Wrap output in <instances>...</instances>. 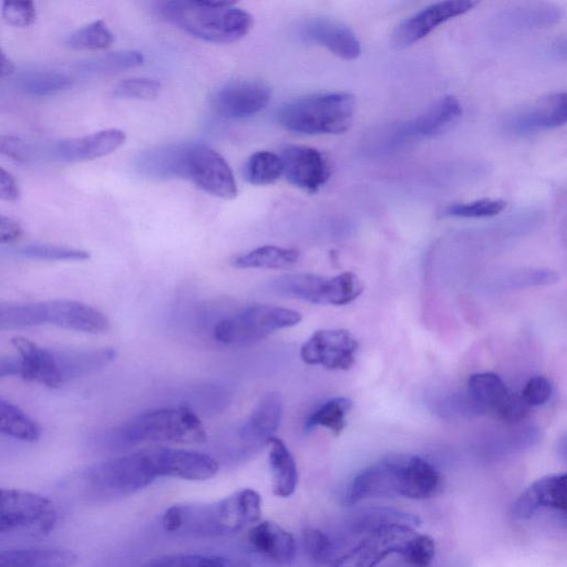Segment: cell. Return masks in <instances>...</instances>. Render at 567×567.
I'll use <instances>...</instances> for the list:
<instances>
[{"instance_id": "cell-44", "label": "cell", "mask_w": 567, "mask_h": 567, "mask_svg": "<svg viewBox=\"0 0 567 567\" xmlns=\"http://www.w3.org/2000/svg\"><path fill=\"white\" fill-rule=\"evenodd\" d=\"M161 91L159 82L152 79L132 78L114 85L112 95L124 100H153Z\"/></svg>"}, {"instance_id": "cell-22", "label": "cell", "mask_w": 567, "mask_h": 567, "mask_svg": "<svg viewBox=\"0 0 567 567\" xmlns=\"http://www.w3.org/2000/svg\"><path fill=\"white\" fill-rule=\"evenodd\" d=\"M11 344L18 352L19 375L24 380L51 389L63 384L53 351L44 349L22 336L13 337Z\"/></svg>"}, {"instance_id": "cell-11", "label": "cell", "mask_w": 567, "mask_h": 567, "mask_svg": "<svg viewBox=\"0 0 567 567\" xmlns=\"http://www.w3.org/2000/svg\"><path fill=\"white\" fill-rule=\"evenodd\" d=\"M406 455L383 458L361 471L344 495L347 504L364 499L403 496Z\"/></svg>"}, {"instance_id": "cell-13", "label": "cell", "mask_w": 567, "mask_h": 567, "mask_svg": "<svg viewBox=\"0 0 567 567\" xmlns=\"http://www.w3.org/2000/svg\"><path fill=\"white\" fill-rule=\"evenodd\" d=\"M359 343L346 329H320L302 344L300 358L307 364L330 370H347L354 360Z\"/></svg>"}, {"instance_id": "cell-51", "label": "cell", "mask_w": 567, "mask_h": 567, "mask_svg": "<svg viewBox=\"0 0 567 567\" xmlns=\"http://www.w3.org/2000/svg\"><path fill=\"white\" fill-rule=\"evenodd\" d=\"M528 411L529 406L524 402L520 394L511 392L495 415L507 422H516L523 420Z\"/></svg>"}, {"instance_id": "cell-31", "label": "cell", "mask_w": 567, "mask_h": 567, "mask_svg": "<svg viewBox=\"0 0 567 567\" xmlns=\"http://www.w3.org/2000/svg\"><path fill=\"white\" fill-rule=\"evenodd\" d=\"M441 488V475L426 460L408 455L405 487L403 497L425 499L434 496Z\"/></svg>"}, {"instance_id": "cell-42", "label": "cell", "mask_w": 567, "mask_h": 567, "mask_svg": "<svg viewBox=\"0 0 567 567\" xmlns=\"http://www.w3.org/2000/svg\"><path fill=\"white\" fill-rule=\"evenodd\" d=\"M114 41V35L103 20H96L72 32L65 40L75 50H104Z\"/></svg>"}, {"instance_id": "cell-17", "label": "cell", "mask_w": 567, "mask_h": 567, "mask_svg": "<svg viewBox=\"0 0 567 567\" xmlns=\"http://www.w3.org/2000/svg\"><path fill=\"white\" fill-rule=\"evenodd\" d=\"M279 156L287 181L302 190L316 193L330 178V163L317 148L287 144Z\"/></svg>"}, {"instance_id": "cell-3", "label": "cell", "mask_w": 567, "mask_h": 567, "mask_svg": "<svg viewBox=\"0 0 567 567\" xmlns=\"http://www.w3.org/2000/svg\"><path fill=\"white\" fill-rule=\"evenodd\" d=\"M205 441L203 423L185 406L141 413L102 437L103 444L111 449L128 447L145 442L200 444Z\"/></svg>"}, {"instance_id": "cell-35", "label": "cell", "mask_w": 567, "mask_h": 567, "mask_svg": "<svg viewBox=\"0 0 567 567\" xmlns=\"http://www.w3.org/2000/svg\"><path fill=\"white\" fill-rule=\"evenodd\" d=\"M71 85V76L58 70L27 71L17 79L18 89L31 96L53 95L69 89Z\"/></svg>"}, {"instance_id": "cell-10", "label": "cell", "mask_w": 567, "mask_h": 567, "mask_svg": "<svg viewBox=\"0 0 567 567\" xmlns=\"http://www.w3.org/2000/svg\"><path fill=\"white\" fill-rule=\"evenodd\" d=\"M182 178H187L206 193L224 199H231L237 195L231 168L217 151L203 143H185Z\"/></svg>"}, {"instance_id": "cell-8", "label": "cell", "mask_w": 567, "mask_h": 567, "mask_svg": "<svg viewBox=\"0 0 567 567\" xmlns=\"http://www.w3.org/2000/svg\"><path fill=\"white\" fill-rule=\"evenodd\" d=\"M271 292L316 305L343 306L355 300L363 291L360 278L346 271L333 277L313 274L284 275L269 282Z\"/></svg>"}, {"instance_id": "cell-7", "label": "cell", "mask_w": 567, "mask_h": 567, "mask_svg": "<svg viewBox=\"0 0 567 567\" xmlns=\"http://www.w3.org/2000/svg\"><path fill=\"white\" fill-rule=\"evenodd\" d=\"M301 319V313L292 309L254 305L218 321L214 337L226 346L251 344L275 331L298 324Z\"/></svg>"}, {"instance_id": "cell-19", "label": "cell", "mask_w": 567, "mask_h": 567, "mask_svg": "<svg viewBox=\"0 0 567 567\" xmlns=\"http://www.w3.org/2000/svg\"><path fill=\"white\" fill-rule=\"evenodd\" d=\"M543 507L566 512L567 475L565 473L547 475L535 481L516 498L512 506V514L516 519H528Z\"/></svg>"}, {"instance_id": "cell-53", "label": "cell", "mask_w": 567, "mask_h": 567, "mask_svg": "<svg viewBox=\"0 0 567 567\" xmlns=\"http://www.w3.org/2000/svg\"><path fill=\"white\" fill-rule=\"evenodd\" d=\"M22 235L23 229L17 220L0 215V244L13 243Z\"/></svg>"}, {"instance_id": "cell-14", "label": "cell", "mask_w": 567, "mask_h": 567, "mask_svg": "<svg viewBox=\"0 0 567 567\" xmlns=\"http://www.w3.org/2000/svg\"><path fill=\"white\" fill-rule=\"evenodd\" d=\"M271 97L270 86L258 79H237L219 87L213 99L214 110L226 118H244L262 111Z\"/></svg>"}, {"instance_id": "cell-45", "label": "cell", "mask_w": 567, "mask_h": 567, "mask_svg": "<svg viewBox=\"0 0 567 567\" xmlns=\"http://www.w3.org/2000/svg\"><path fill=\"white\" fill-rule=\"evenodd\" d=\"M400 555L410 567H427L435 556V543L429 535L415 533Z\"/></svg>"}, {"instance_id": "cell-15", "label": "cell", "mask_w": 567, "mask_h": 567, "mask_svg": "<svg viewBox=\"0 0 567 567\" xmlns=\"http://www.w3.org/2000/svg\"><path fill=\"white\" fill-rule=\"evenodd\" d=\"M567 118V97L555 93L508 114L504 130L513 135L525 136L563 126Z\"/></svg>"}, {"instance_id": "cell-32", "label": "cell", "mask_w": 567, "mask_h": 567, "mask_svg": "<svg viewBox=\"0 0 567 567\" xmlns=\"http://www.w3.org/2000/svg\"><path fill=\"white\" fill-rule=\"evenodd\" d=\"M561 10L548 3H532L505 11L499 17L501 24L511 32L543 28L557 22Z\"/></svg>"}, {"instance_id": "cell-20", "label": "cell", "mask_w": 567, "mask_h": 567, "mask_svg": "<svg viewBox=\"0 0 567 567\" xmlns=\"http://www.w3.org/2000/svg\"><path fill=\"white\" fill-rule=\"evenodd\" d=\"M299 33L306 41L324 47L344 60H354L361 53L355 34L347 25L331 18H310L300 25Z\"/></svg>"}, {"instance_id": "cell-46", "label": "cell", "mask_w": 567, "mask_h": 567, "mask_svg": "<svg viewBox=\"0 0 567 567\" xmlns=\"http://www.w3.org/2000/svg\"><path fill=\"white\" fill-rule=\"evenodd\" d=\"M20 254L41 260H86L90 254L82 249L55 245L34 244L21 248Z\"/></svg>"}, {"instance_id": "cell-2", "label": "cell", "mask_w": 567, "mask_h": 567, "mask_svg": "<svg viewBox=\"0 0 567 567\" xmlns=\"http://www.w3.org/2000/svg\"><path fill=\"white\" fill-rule=\"evenodd\" d=\"M164 20L205 41L229 43L244 38L252 17L228 1L169 0L158 4Z\"/></svg>"}, {"instance_id": "cell-29", "label": "cell", "mask_w": 567, "mask_h": 567, "mask_svg": "<svg viewBox=\"0 0 567 567\" xmlns=\"http://www.w3.org/2000/svg\"><path fill=\"white\" fill-rule=\"evenodd\" d=\"M185 144H169L141 153L136 161L137 172L152 178H181Z\"/></svg>"}, {"instance_id": "cell-1", "label": "cell", "mask_w": 567, "mask_h": 567, "mask_svg": "<svg viewBox=\"0 0 567 567\" xmlns=\"http://www.w3.org/2000/svg\"><path fill=\"white\" fill-rule=\"evenodd\" d=\"M260 516V495L245 488L214 503L173 505L163 514L162 525L168 533L209 537L237 533L258 523Z\"/></svg>"}, {"instance_id": "cell-23", "label": "cell", "mask_w": 567, "mask_h": 567, "mask_svg": "<svg viewBox=\"0 0 567 567\" xmlns=\"http://www.w3.org/2000/svg\"><path fill=\"white\" fill-rule=\"evenodd\" d=\"M282 416V400L279 393L265 394L238 429V437L249 447H260L274 437Z\"/></svg>"}, {"instance_id": "cell-49", "label": "cell", "mask_w": 567, "mask_h": 567, "mask_svg": "<svg viewBox=\"0 0 567 567\" xmlns=\"http://www.w3.org/2000/svg\"><path fill=\"white\" fill-rule=\"evenodd\" d=\"M551 391V384L546 377L534 375L524 385L520 396L529 408L538 406L550 399Z\"/></svg>"}, {"instance_id": "cell-43", "label": "cell", "mask_w": 567, "mask_h": 567, "mask_svg": "<svg viewBox=\"0 0 567 567\" xmlns=\"http://www.w3.org/2000/svg\"><path fill=\"white\" fill-rule=\"evenodd\" d=\"M506 206L503 199L481 198L450 205L444 214L457 218H485L498 215Z\"/></svg>"}, {"instance_id": "cell-41", "label": "cell", "mask_w": 567, "mask_h": 567, "mask_svg": "<svg viewBox=\"0 0 567 567\" xmlns=\"http://www.w3.org/2000/svg\"><path fill=\"white\" fill-rule=\"evenodd\" d=\"M142 567H250L240 559L198 554H172L148 560Z\"/></svg>"}, {"instance_id": "cell-9", "label": "cell", "mask_w": 567, "mask_h": 567, "mask_svg": "<svg viewBox=\"0 0 567 567\" xmlns=\"http://www.w3.org/2000/svg\"><path fill=\"white\" fill-rule=\"evenodd\" d=\"M56 522V511L47 497L23 489L0 487V533L44 534Z\"/></svg>"}, {"instance_id": "cell-47", "label": "cell", "mask_w": 567, "mask_h": 567, "mask_svg": "<svg viewBox=\"0 0 567 567\" xmlns=\"http://www.w3.org/2000/svg\"><path fill=\"white\" fill-rule=\"evenodd\" d=\"M308 557L318 564L327 563L333 554V543L327 534L317 528H306L302 535Z\"/></svg>"}, {"instance_id": "cell-21", "label": "cell", "mask_w": 567, "mask_h": 567, "mask_svg": "<svg viewBox=\"0 0 567 567\" xmlns=\"http://www.w3.org/2000/svg\"><path fill=\"white\" fill-rule=\"evenodd\" d=\"M126 135L118 128H107L81 137L59 141L51 150L60 161L78 163L103 157L125 142Z\"/></svg>"}, {"instance_id": "cell-16", "label": "cell", "mask_w": 567, "mask_h": 567, "mask_svg": "<svg viewBox=\"0 0 567 567\" xmlns=\"http://www.w3.org/2000/svg\"><path fill=\"white\" fill-rule=\"evenodd\" d=\"M477 3L473 0H449L426 6L395 27L392 42L398 48L412 45L442 23L471 11Z\"/></svg>"}, {"instance_id": "cell-28", "label": "cell", "mask_w": 567, "mask_h": 567, "mask_svg": "<svg viewBox=\"0 0 567 567\" xmlns=\"http://www.w3.org/2000/svg\"><path fill=\"white\" fill-rule=\"evenodd\" d=\"M78 555L66 548H21L0 551V567H72Z\"/></svg>"}, {"instance_id": "cell-27", "label": "cell", "mask_w": 567, "mask_h": 567, "mask_svg": "<svg viewBox=\"0 0 567 567\" xmlns=\"http://www.w3.org/2000/svg\"><path fill=\"white\" fill-rule=\"evenodd\" d=\"M509 393L501 377L492 372L474 373L467 380V400L476 413L495 414Z\"/></svg>"}, {"instance_id": "cell-36", "label": "cell", "mask_w": 567, "mask_h": 567, "mask_svg": "<svg viewBox=\"0 0 567 567\" xmlns=\"http://www.w3.org/2000/svg\"><path fill=\"white\" fill-rule=\"evenodd\" d=\"M420 524L416 515L394 508H372L357 515L351 522L354 535L368 534L389 525H406L415 527Z\"/></svg>"}, {"instance_id": "cell-38", "label": "cell", "mask_w": 567, "mask_h": 567, "mask_svg": "<svg viewBox=\"0 0 567 567\" xmlns=\"http://www.w3.org/2000/svg\"><path fill=\"white\" fill-rule=\"evenodd\" d=\"M49 324L48 301L0 303V330Z\"/></svg>"}, {"instance_id": "cell-54", "label": "cell", "mask_w": 567, "mask_h": 567, "mask_svg": "<svg viewBox=\"0 0 567 567\" xmlns=\"http://www.w3.org/2000/svg\"><path fill=\"white\" fill-rule=\"evenodd\" d=\"M20 373V361L18 357H1L0 358V379L17 375Z\"/></svg>"}, {"instance_id": "cell-24", "label": "cell", "mask_w": 567, "mask_h": 567, "mask_svg": "<svg viewBox=\"0 0 567 567\" xmlns=\"http://www.w3.org/2000/svg\"><path fill=\"white\" fill-rule=\"evenodd\" d=\"M49 324L86 332L103 333L110 327V320L100 310L71 299L48 300Z\"/></svg>"}, {"instance_id": "cell-4", "label": "cell", "mask_w": 567, "mask_h": 567, "mask_svg": "<svg viewBox=\"0 0 567 567\" xmlns=\"http://www.w3.org/2000/svg\"><path fill=\"white\" fill-rule=\"evenodd\" d=\"M461 114L462 106L455 96H442L411 118L373 128L364 138V150L372 155L395 153L416 141L445 133Z\"/></svg>"}, {"instance_id": "cell-33", "label": "cell", "mask_w": 567, "mask_h": 567, "mask_svg": "<svg viewBox=\"0 0 567 567\" xmlns=\"http://www.w3.org/2000/svg\"><path fill=\"white\" fill-rule=\"evenodd\" d=\"M143 61L144 56L138 51L120 50L82 61L76 70L83 76H105L140 66Z\"/></svg>"}, {"instance_id": "cell-50", "label": "cell", "mask_w": 567, "mask_h": 567, "mask_svg": "<svg viewBox=\"0 0 567 567\" xmlns=\"http://www.w3.org/2000/svg\"><path fill=\"white\" fill-rule=\"evenodd\" d=\"M0 155L18 162H30L35 151L28 142L14 135H0Z\"/></svg>"}, {"instance_id": "cell-55", "label": "cell", "mask_w": 567, "mask_h": 567, "mask_svg": "<svg viewBox=\"0 0 567 567\" xmlns=\"http://www.w3.org/2000/svg\"><path fill=\"white\" fill-rule=\"evenodd\" d=\"M14 70L12 61L7 56L0 45V78L11 74Z\"/></svg>"}, {"instance_id": "cell-34", "label": "cell", "mask_w": 567, "mask_h": 567, "mask_svg": "<svg viewBox=\"0 0 567 567\" xmlns=\"http://www.w3.org/2000/svg\"><path fill=\"white\" fill-rule=\"evenodd\" d=\"M299 251L293 248H284L266 245L239 255L233 260L236 268H267L286 269L297 264Z\"/></svg>"}, {"instance_id": "cell-39", "label": "cell", "mask_w": 567, "mask_h": 567, "mask_svg": "<svg viewBox=\"0 0 567 567\" xmlns=\"http://www.w3.org/2000/svg\"><path fill=\"white\" fill-rule=\"evenodd\" d=\"M352 408V401L344 396L328 400L315 410L305 422V430L311 431L317 426L330 430L339 435L346 427V416Z\"/></svg>"}, {"instance_id": "cell-6", "label": "cell", "mask_w": 567, "mask_h": 567, "mask_svg": "<svg viewBox=\"0 0 567 567\" xmlns=\"http://www.w3.org/2000/svg\"><path fill=\"white\" fill-rule=\"evenodd\" d=\"M156 478L148 450L96 463L83 475L89 495L99 499L131 495Z\"/></svg>"}, {"instance_id": "cell-30", "label": "cell", "mask_w": 567, "mask_h": 567, "mask_svg": "<svg viewBox=\"0 0 567 567\" xmlns=\"http://www.w3.org/2000/svg\"><path fill=\"white\" fill-rule=\"evenodd\" d=\"M269 466L271 471L272 492L276 496H290L298 484L296 461L284 441L272 437L269 442Z\"/></svg>"}, {"instance_id": "cell-37", "label": "cell", "mask_w": 567, "mask_h": 567, "mask_svg": "<svg viewBox=\"0 0 567 567\" xmlns=\"http://www.w3.org/2000/svg\"><path fill=\"white\" fill-rule=\"evenodd\" d=\"M0 434L24 442H35L41 435V427L19 406L0 399Z\"/></svg>"}, {"instance_id": "cell-25", "label": "cell", "mask_w": 567, "mask_h": 567, "mask_svg": "<svg viewBox=\"0 0 567 567\" xmlns=\"http://www.w3.org/2000/svg\"><path fill=\"white\" fill-rule=\"evenodd\" d=\"M248 542L255 551L277 565H289L296 556L293 536L275 522H258L248 533Z\"/></svg>"}, {"instance_id": "cell-26", "label": "cell", "mask_w": 567, "mask_h": 567, "mask_svg": "<svg viewBox=\"0 0 567 567\" xmlns=\"http://www.w3.org/2000/svg\"><path fill=\"white\" fill-rule=\"evenodd\" d=\"M62 383L93 374L116 358L112 348L53 351Z\"/></svg>"}, {"instance_id": "cell-5", "label": "cell", "mask_w": 567, "mask_h": 567, "mask_svg": "<svg viewBox=\"0 0 567 567\" xmlns=\"http://www.w3.org/2000/svg\"><path fill=\"white\" fill-rule=\"evenodd\" d=\"M354 96L346 92H324L301 96L280 106L279 124L286 130L307 135L340 134L353 120Z\"/></svg>"}, {"instance_id": "cell-40", "label": "cell", "mask_w": 567, "mask_h": 567, "mask_svg": "<svg viewBox=\"0 0 567 567\" xmlns=\"http://www.w3.org/2000/svg\"><path fill=\"white\" fill-rule=\"evenodd\" d=\"M284 174L279 155L269 151H258L249 156L244 167V176L252 185H270Z\"/></svg>"}, {"instance_id": "cell-18", "label": "cell", "mask_w": 567, "mask_h": 567, "mask_svg": "<svg viewBox=\"0 0 567 567\" xmlns=\"http://www.w3.org/2000/svg\"><path fill=\"white\" fill-rule=\"evenodd\" d=\"M156 477L169 476L204 481L218 471L217 461L208 454L172 447L150 449Z\"/></svg>"}, {"instance_id": "cell-48", "label": "cell", "mask_w": 567, "mask_h": 567, "mask_svg": "<svg viewBox=\"0 0 567 567\" xmlns=\"http://www.w3.org/2000/svg\"><path fill=\"white\" fill-rule=\"evenodd\" d=\"M1 14L8 24L17 28H27L37 19V10L32 1H4Z\"/></svg>"}, {"instance_id": "cell-52", "label": "cell", "mask_w": 567, "mask_h": 567, "mask_svg": "<svg viewBox=\"0 0 567 567\" xmlns=\"http://www.w3.org/2000/svg\"><path fill=\"white\" fill-rule=\"evenodd\" d=\"M20 194L18 182L14 176L0 167V199L14 202Z\"/></svg>"}, {"instance_id": "cell-12", "label": "cell", "mask_w": 567, "mask_h": 567, "mask_svg": "<svg viewBox=\"0 0 567 567\" xmlns=\"http://www.w3.org/2000/svg\"><path fill=\"white\" fill-rule=\"evenodd\" d=\"M416 532L406 525H389L367 536L332 567H377L389 555L401 554Z\"/></svg>"}]
</instances>
